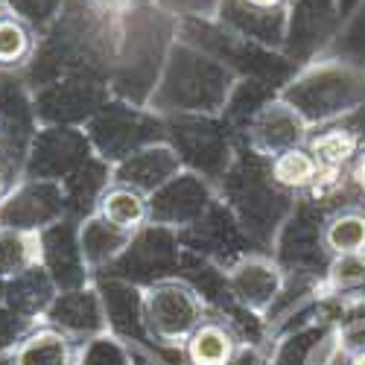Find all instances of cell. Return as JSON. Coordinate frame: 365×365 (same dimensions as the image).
<instances>
[{"instance_id":"cell-1","label":"cell","mask_w":365,"mask_h":365,"mask_svg":"<svg viewBox=\"0 0 365 365\" xmlns=\"http://www.w3.org/2000/svg\"><path fill=\"white\" fill-rule=\"evenodd\" d=\"M205 319L202 295L185 281H158L140 298V322L164 348H181Z\"/></svg>"},{"instance_id":"cell-2","label":"cell","mask_w":365,"mask_h":365,"mask_svg":"<svg viewBox=\"0 0 365 365\" xmlns=\"http://www.w3.org/2000/svg\"><path fill=\"white\" fill-rule=\"evenodd\" d=\"M65 210V196L53 181H29L0 202V228L38 231L53 225Z\"/></svg>"},{"instance_id":"cell-3","label":"cell","mask_w":365,"mask_h":365,"mask_svg":"<svg viewBox=\"0 0 365 365\" xmlns=\"http://www.w3.org/2000/svg\"><path fill=\"white\" fill-rule=\"evenodd\" d=\"M252 146L255 152L266 158H275L278 152L289 149V146H301L307 138V120H304L289 103H272L266 106L252 123Z\"/></svg>"},{"instance_id":"cell-4","label":"cell","mask_w":365,"mask_h":365,"mask_svg":"<svg viewBox=\"0 0 365 365\" xmlns=\"http://www.w3.org/2000/svg\"><path fill=\"white\" fill-rule=\"evenodd\" d=\"M281 287H284L281 269L263 257H242L228 272V289L242 307H249L255 313H263L266 307H272Z\"/></svg>"},{"instance_id":"cell-5","label":"cell","mask_w":365,"mask_h":365,"mask_svg":"<svg viewBox=\"0 0 365 365\" xmlns=\"http://www.w3.org/2000/svg\"><path fill=\"white\" fill-rule=\"evenodd\" d=\"M240 348L242 345L231 324H225L222 319H205L190 333V339L181 345V354L187 365H231Z\"/></svg>"},{"instance_id":"cell-6","label":"cell","mask_w":365,"mask_h":365,"mask_svg":"<svg viewBox=\"0 0 365 365\" xmlns=\"http://www.w3.org/2000/svg\"><path fill=\"white\" fill-rule=\"evenodd\" d=\"M97 217L114 225L117 231H126L135 237L152 217V202L146 199V193L129 185H120V181H111L97 196Z\"/></svg>"},{"instance_id":"cell-7","label":"cell","mask_w":365,"mask_h":365,"mask_svg":"<svg viewBox=\"0 0 365 365\" xmlns=\"http://www.w3.org/2000/svg\"><path fill=\"white\" fill-rule=\"evenodd\" d=\"M178 170V155L173 149L167 146H146L140 152H135V155L126 161V167L117 173L114 181H120V185H129L140 193H149L155 187H164L170 178H178L175 175Z\"/></svg>"},{"instance_id":"cell-8","label":"cell","mask_w":365,"mask_h":365,"mask_svg":"<svg viewBox=\"0 0 365 365\" xmlns=\"http://www.w3.org/2000/svg\"><path fill=\"white\" fill-rule=\"evenodd\" d=\"M307 149L316 155L319 167H322V181H319V190L336 185L342 178V173L351 167V161L356 158V152L362 149L359 138L348 129H327V132H319L316 138H310Z\"/></svg>"},{"instance_id":"cell-9","label":"cell","mask_w":365,"mask_h":365,"mask_svg":"<svg viewBox=\"0 0 365 365\" xmlns=\"http://www.w3.org/2000/svg\"><path fill=\"white\" fill-rule=\"evenodd\" d=\"M269 178H272V185L281 190L304 193V190L319 187L322 167L307 146H289V149L278 152L275 158H269Z\"/></svg>"},{"instance_id":"cell-10","label":"cell","mask_w":365,"mask_h":365,"mask_svg":"<svg viewBox=\"0 0 365 365\" xmlns=\"http://www.w3.org/2000/svg\"><path fill=\"white\" fill-rule=\"evenodd\" d=\"M44 260V240L38 231L0 228V278H21Z\"/></svg>"},{"instance_id":"cell-11","label":"cell","mask_w":365,"mask_h":365,"mask_svg":"<svg viewBox=\"0 0 365 365\" xmlns=\"http://www.w3.org/2000/svg\"><path fill=\"white\" fill-rule=\"evenodd\" d=\"M15 365H76V351L65 330L38 327L18 345Z\"/></svg>"},{"instance_id":"cell-12","label":"cell","mask_w":365,"mask_h":365,"mask_svg":"<svg viewBox=\"0 0 365 365\" xmlns=\"http://www.w3.org/2000/svg\"><path fill=\"white\" fill-rule=\"evenodd\" d=\"M322 242L333 257L365 255V210L348 207L333 214L322 228Z\"/></svg>"},{"instance_id":"cell-13","label":"cell","mask_w":365,"mask_h":365,"mask_svg":"<svg viewBox=\"0 0 365 365\" xmlns=\"http://www.w3.org/2000/svg\"><path fill=\"white\" fill-rule=\"evenodd\" d=\"M129 242H132V234L117 231L114 225H108L97 214L91 217L79 231V252H82L85 266H103V263L114 260Z\"/></svg>"},{"instance_id":"cell-14","label":"cell","mask_w":365,"mask_h":365,"mask_svg":"<svg viewBox=\"0 0 365 365\" xmlns=\"http://www.w3.org/2000/svg\"><path fill=\"white\" fill-rule=\"evenodd\" d=\"M36 53V36L21 15L0 9V71L24 68Z\"/></svg>"},{"instance_id":"cell-15","label":"cell","mask_w":365,"mask_h":365,"mask_svg":"<svg viewBox=\"0 0 365 365\" xmlns=\"http://www.w3.org/2000/svg\"><path fill=\"white\" fill-rule=\"evenodd\" d=\"M327 287L336 289V292L365 287V255L333 257L330 272H327Z\"/></svg>"},{"instance_id":"cell-16","label":"cell","mask_w":365,"mask_h":365,"mask_svg":"<svg viewBox=\"0 0 365 365\" xmlns=\"http://www.w3.org/2000/svg\"><path fill=\"white\" fill-rule=\"evenodd\" d=\"M88 4L103 9L106 15H126L129 9H138L143 4H155V0H88Z\"/></svg>"},{"instance_id":"cell-17","label":"cell","mask_w":365,"mask_h":365,"mask_svg":"<svg viewBox=\"0 0 365 365\" xmlns=\"http://www.w3.org/2000/svg\"><path fill=\"white\" fill-rule=\"evenodd\" d=\"M345 175H348V181H351V187L365 199V146L356 152V158L351 161V167L345 170Z\"/></svg>"},{"instance_id":"cell-18","label":"cell","mask_w":365,"mask_h":365,"mask_svg":"<svg viewBox=\"0 0 365 365\" xmlns=\"http://www.w3.org/2000/svg\"><path fill=\"white\" fill-rule=\"evenodd\" d=\"M242 6H249L255 12H266V15H278L284 6H287V0H240Z\"/></svg>"},{"instance_id":"cell-19","label":"cell","mask_w":365,"mask_h":365,"mask_svg":"<svg viewBox=\"0 0 365 365\" xmlns=\"http://www.w3.org/2000/svg\"><path fill=\"white\" fill-rule=\"evenodd\" d=\"M231 365H260V356H257V351H252V348H240V354L234 356Z\"/></svg>"},{"instance_id":"cell-20","label":"cell","mask_w":365,"mask_h":365,"mask_svg":"<svg viewBox=\"0 0 365 365\" xmlns=\"http://www.w3.org/2000/svg\"><path fill=\"white\" fill-rule=\"evenodd\" d=\"M348 365H365V351H359V354H354V356L348 359Z\"/></svg>"},{"instance_id":"cell-21","label":"cell","mask_w":365,"mask_h":365,"mask_svg":"<svg viewBox=\"0 0 365 365\" xmlns=\"http://www.w3.org/2000/svg\"><path fill=\"white\" fill-rule=\"evenodd\" d=\"M0 187H4V178H0Z\"/></svg>"}]
</instances>
